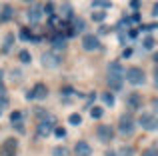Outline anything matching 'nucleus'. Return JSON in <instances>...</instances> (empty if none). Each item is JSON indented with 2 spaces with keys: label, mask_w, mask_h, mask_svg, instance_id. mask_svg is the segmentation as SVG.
<instances>
[{
  "label": "nucleus",
  "mask_w": 158,
  "mask_h": 156,
  "mask_svg": "<svg viewBox=\"0 0 158 156\" xmlns=\"http://www.w3.org/2000/svg\"><path fill=\"white\" fill-rule=\"evenodd\" d=\"M122 82H124V68L118 60L108 64V86L112 90H122Z\"/></svg>",
  "instance_id": "1"
},
{
  "label": "nucleus",
  "mask_w": 158,
  "mask_h": 156,
  "mask_svg": "<svg viewBox=\"0 0 158 156\" xmlns=\"http://www.w3.org/2000/svg\"><path fill=\"white\" fill-rule=\"evenodd\" d=\"M124 78H126L130 84H134V86H140V84H144V80H146V76H144V72L140 70V68H136V66H132V68H126L124 70Z\"/></svg>",
  "instance_id": "2"
},
{
  "label": "nucleus",
  "mask_w": 158,
  "mask_h": 156,
  "mask_svg": "<svg viewBox=\"0 0 158 156\" xmlns=\"http://www.w3.org/2000/svg\"><path fill=\"white\" fill-rule=\"evenodd\" d=\"M134 118L128 116V114H122V116L118 118V132L122 134V136H130L132 132H134Z\"/></svg>",
  "instance_id": "3"
},
{
  "label": "nucleus",
  "mask_w": 158,
  "mask_h": 156,
  "mask_svg": "<svg viewBox=\"0 0 158 156\" xmlns=\"http://www.w3.org/2000/svg\"><path fill=\"white\" fill-rule=\"evenodd\" d=\"M52 130H54V118L52 116H44L42 120L38 122L36 132H38V136L46 138V136H50V134H52Z\"/></svg>",
  "instance_id": "4"
},
{
  "label": "nucleus",
  "mask_w": 158,
  "mask_h": 156,
  "mask_svg": "<svg viewBox=\"0 0 158 156\" xmlns=\"http://www.w3.org/2000/svg\"><path fill=\"white\" fill-rule=\"evenodd\" d=\"M62 58L60 54H56V52H44L42 54V64L48 68V70H56L58 66H60Z\"/></svg>",
  "instance_id": "5"
},
{
  "label": "nucleus",
  "mask_w": 158,
  "mask_h": 156,
  "mask_svg": "<svg viewBox=\"0 0 158 156\" xmlns=\"http://www.w3.org/2000/svg\"><path fill=\"white\" fill-rule=\"evenodd\" d=\"M138 124L142 126L144 130H150V132H152V130L158 128V118H156L152 112H146V114H142V116H140Z\"/></svg>",
  "instance_id": "6"
},
{
  "label": "nucleus",
  "mask_w": 158,
  "mask_h": 156,
  "mask_svg": "<svg viewBox=\"0 0 158 156\" xmlns=\"http://www.w3.org/2000/svg\"><path fill=\"white\" fill-rule=\"evenodd\" d=\"M46 94H48L46 84L38 82V84H36L30 92H26V98H28V100H42V98H46Z\"/></svg>",
  "instance_id": "7"
},
{
  "label": "nucleus",
  "mask_w": 158,
  "mask_h": 156,
  "mask_svg": "<svg viewBox=\"0 0 158 156\" xmlns=\"http://www.w3.org/2000/svg\"><path fill=\"white\" fill-rule=\"evenodd\" d=\"M96 136H98L100 142H110L112 138H114V128L108 126V124H100L96 128Z\"/></svg>",
  "instance_id": "8"
},
{
  "label": "nucleus",
  "mask_w": 158,
  "mask_h": 156,
  "mask_svg": "<svg viewBox=\"0 0 158 156\" xmlns=\"http://www.w3.org/2000/svg\"><path fill=\"white\" fill-rule=\"evenodd\" d=\"M82 48H84V50H98V48H100V40H98V36H94V34L82 36Z\"/></svg>",
  "instance_id": "9"
},
{
  "label": "nucleus",
  "mask_w": 158,
  "mask_h": 156,
  "mask_svg": "<svg viewBox=\"0 0 158 156\" xmlns=\"http://www.w3.org/2000/svg\"><path fill=\"white\" fill-rule=\"evenodd\" d=\"M16 148H18V142L14 138H8V140H4L2 148H0V156H16Z\"/></svg>",
  "instance_id": "10"
},
{
  "label": "nucleus",
  "mask_w": 158,
  "mask_h": 156,
  "mask_svg": "<svg viewBox=\"0 0 158 156\" xmlns=\"http://www.w3.org/2000/svg\"><path fill=\"white\" fill-rule=\"evenodd\" d=\"M74 154L76 156H90L92 154V148H90V144L86 140H78L76 146H74Z\"/></svg>",
  "instance_id": "11"
},
{
  "label": "nucleus",
  "mask_w": 158,
  "mask_h": 156,
  "mask_svg": "<svg viewBox=\"0 0 158 156\" xmlns=\"http://www.w3.org/2000/svg\"><path fill=\"white\" fill-rule=\"evenodd\" d=\"M42 6H30V10H28V20H30V24H38L40 18H42Z\"/></svg>",
  "instance_id": "12"
},
{
  "label": "nucleus",
  "mask_w": 158,
  "mask_h": 156,
  "mask_svg": "<svg viewBox=\"0 0 158 156\" xmlns=\"http://www.w3.org/2000/svg\"><path fill=\"white\" fill-rule=\"evenodd\" d=\"M12 16H14V8L10 4H4L2 10H0V22H10Z\"/></svg>",
  "instance_id": "13"
},
{
  "label": "nucleus",
  "mask_w": 158,
  "mask_h": 156,
  "mask_svg": "<svg viewBox=\"0 0 158 156\" xmlns=\"http://www.w3.org/2000/svg\"><path fill=\"white\" fill-rule=\"evenodd\" d=\"M126 102H128V106H130L132 110H136V108H140V102H142V96H140L138 92H132V94H128Z\"/></svg>",
  "instance_id": "14"
},
{
  "label": "nucleus",
  "mask_w": 158,
  "mask_h": 156,
  "mask_svg": "<svg viewBox=\"0 0 158 156\" xmlns=\"http://www.w3.org/2000/svg\"><path fill=\"white\" fill-rule=\"evenodd\" d=\"M84 28H86V22L84 20H74L72 22V28L68 30V36H74V34H78V32H84Z\"/></svg>",
  "instance_id": "15"
},
{
  "label": "nucleus",
  "mask_w": 158,
  "mask_h": 156,
  "mask_svg": "<svg viewBox=\"0 0 158 156\" xmlns=\"http://www.w3.org/2000/svg\"><path fill=\"white\" fill-rule=\"evenodd\" d=\"M52 46L54 50H64L66 48V40H64V34H56L52 38Z\"/></svg>",
  "instance_id": "16"
},
{
  "label": "nucleus",
  "mask_w": 158,
  "mask_h": 156,
  "mask_svg": "<svg viewBox=\"0 0 158 156\" xmlns=\"http://www.w3.org/2000/svg\"><path fill=\"white\" fill-rule=\"evenodd\" d=\"M12 44H14V34H6V38H4V44H2V52H4V54H8V52H10Z\"/></svg>",
  "instance_id": "17"
},
{
  "label": "nucleus",
  "mask_w": 158,
  "mask_h": 156,
  "mask_svg": "<svg viewBox=\"0 0 158 156\" xmlns=\"http://www.w3.org/2000/svg\"><path fill=\"white\" fill-rule=\"evenodd\" d=\"M20 40H24V42H30V40H34V42H36V38L32 36V32L28 30V28H20Z\"/></svg>",
  "instance_id": "18"
},
{
  "label": "nucleus",
  "mask_w": 158,
  "mask_h": 156,
  "mask_svg": "<svg viewBox=\"0 0 158 156\" xmlns=\"http://www.w3.org/2000/svg\"><path fill=\"white\" fill-rule=\"evenodd\" d=\"M92 6L106 10V8H110V6H112V2H110V0H94V2H92Z\"/></svg>",
  "instance_id": "19"
},
{
  "label": "nucleus",
  "mask_w": 158,
  "mask_h": 156,
  "mask_svg": "<svg viewBox=\"0 0 158 156\" xmlns=\"http://www.w3.org/2000/svg\"><path fill=\"white\" fill-rule=\"evenodd\" d=\"M60 14L64 16V18H70V16H72V6H70V4H62L60 6Z\"/></svg>",
  "instance_id": "20"
},
{
  "label": "nucleus",
  "mask_w": 158,
  "mask_h": 156,
  "mask_svg": "<svg viewBox=\"0 0 158 156\" xmlns=\"http://www.w3.org/2000/svg\"><path fill=\"white\" fill-rule=\"evenodd\" d=\"M104 18H106V12L104 10H94L92 12V20H94V22H102Z\"/></svg>",
  "instance_id": "21"
},
{
  "label": "nucleus",
  "mask_w": 158,
  "mask_h": 156,
  "mask_svg": "<svg viewBox=\"0 0 158 156\" xmlns=\"http://www.w3.org/2000/svg\"><path fill=\"white\" fill-rule=\"evenodd\" d=\"M18 58H20V62H24V64H28L32 60V56H30V52L28 50H20V54H18Z\"/></svg>",
  "instance_id": "22"
},
{
  "label": "nucleus",
  "mask_w": 158,
  "mask_h": 156,
  "mask_svg": "<svg viewBox=\"0 0 158 156\" xmlns=\"http://www.w3.org/2000/svg\"><path fill=\"white\" fill-rule=\"evenodd\" d=\"M52 156H68V150L64 146H56V148H52Z\"/></svg>",
  "instance_id": "23"
},
{
  "label": "nucleus",
  "mask_w": 158,
  "mask_h": 156,
  "mask_svg": "<svg viewBox=\"0 0 158 156\" xmlns=\"http://www.w3.org/2000/svg\"><path fill=\"white\" fill-rule=\"evenodd\" d=\"M102 114H104V110H102L100 106H94V108H90V116H92V118H102Z\"/></svg>",
  "instance_id": "24"
},
{
  "label": "nucleus",
  "mask_w": 158,
  "mask_h": 156,
  "mask_svg": "<svg viewBox=\"0 0 158 156\" xmlns=\"http://www.w3.org/2000/svg\"><path fill=\"white\" fill-rule=\"evenodd\" d=\"M10 122H12V124H16V122H22V112H20V110H14V112L10 114Z\"/></svg>",
  "instance_id": "25"
},
{
  "label": "nucleus",
  "mask_w": 158,
  "mask_h": 156,
  "mask_svg": "<svg viewBox=\"0 0 158 156\" xmlns=\"http://www.w3.org/2000/svg\"><path fill=\"white\" fill-rule=\"evenodd\" d=\"M68 122H70V124H74V126H76V124H80V122H82V116H80V114H76V112H74V114H70V116H68Z\"/></svg>",
  "instance_id": "26"
},
{
  "label": "nucleus",
  "mask_w": 158,
  "mask_h": 156,
  "mask_svg": "<svg viewBox=\"0 0 158 156\" xmlns=\"http://www.w3.org/2000/svg\"><path fill=\"white\" fill-rule=\"evenodd\" d=\"M102 100H104V104H108V106L114 104V96H112L110 92H104V94H102Z\"/></svg>",
  "instance_id": "27"
},
{
  "label": "nucleus",
  "mask_w": 158,
  "mask_h": 156,
  "mask_svg": "<svg viewBox=\"0 0 158 156\" xmlns=\"http://www.w3.org/2000/svg\"><path fill=\"white\" fill-rule=\"evenodd\" d=\"M154 38H152V36H148L146 40H144V48H146V50H152V48H154Z\"/></svg>",
  "instance_id": "28"
},
{
  "label": "nucleus",
  "mask_w": 158,
  "mask_h": 156,
  "mask_svg": "<svg viewBox=\"0 0 158 156\" xmlns=\"http://www.w3.org/2000/svg\"><path fill=\"white\" fill-rule=\"evenodd\" d=\"M54 136H56V138H64L66 136V130L64 128H54Z\"/></svg>",
  "instance_id": "29"
},
{
  "label": "nucleus",
  "mask_w": 158,
  "mask_h": 156,
  "mask_svg": "<svg viewBox=\"0 0 158 156\" xmlns=\"http://www.w3.org/2000/svg\"><path fill=\"white\" fill-rule=\"evenodd\" d=\"M132 56V48H124L122 50V58H130Z\"/></svg>",
  "instance_id": "30"
},
{
  "label": "nucleus",
  "mask_w": 158,
  "mask_h": 156,
  "mask_svg": "<svg viewBox=\"0 0 158 156\" xmlns=\"http://www.w3.org/2000/svg\"><path fill=\"white\" fill-rule=\"evenodd\" d=\"M142 156H158V152H156L154 148H148L146 152H142Z\"/></svg>",
  "instance_id": "31"
},
{
  "label": "nucleus",
  "mask_w": 158,
  "mask_h": 156,
  "mask_svg": "<svg viewBox=\"0 0 158 156\" xmlns=\"http://www.w3.org/2000/svg\"><path fill=\"white\" fill-rule=\"evenodd\" d=\"M52 6H54V4H46V8H42V12H46V14H52Z\"/></svg>",
  "instance_id": "32"
},
{
  "label": "nucleus",
  "mask_w": 158,
  "mask_h": 156,
  "mask_svg": "<svg viewBox=\"0 0 158 156\" xmlns=\"http://www.w3.org/2000/svg\"><path fill=\"white\" fill-rule=\"evenodd\" d=\"M4 96H6V88H4V84L0 82V98H4Z\"/></svg>",
  "instance_id": "33"
},
{
  "label": "nucleus",
  "mask_w": 158,
  "mask_h": 156,
  "mask_svg": "<svg viewBox=\"0 0 158 156\" xmlns=\"http://www.w3.org/2000/svg\"><path fill=\"white\" fill-rule=\"evenodd\" d=\"M128 36H130V38H136V36H138V30H128Z\"/></svg>",
  "instance_id": "34"
},
{
  "label": "nucleus",
  "mask_w": 158,
  "mask_h": 156,
  "mask_svg": "<svg viewBox=\"0 0 158 156\" xmlns=\"http://www.w3.org/2000/svg\"><path fill=\"white\" fill-rule=\"evenodd\" d=\"M130 6H132V8H134V10H136V8L140 6V0H132V2H130Z\"/></svg>",
  "instance_id": "35"
},
{
  "label": "nucleus",
  "mask_w": 158,
  "mask_h": 156,
  "mask_svg": "<svg viewBox=\"0 0 158 156\" xmlns=\"http://www.w3.org/2000/svg\"><path fill=\"white\" fill-rule=\"evenodd\" d=\"M104 156H116V152H114V150H108V152H106Z\"/></svg>",
  "instance_id": "36"
},
{
  "label": "nucleus",
  "mask_w": 158,
  "mask_h": 156,
  "mask_svg": "<svg viewBox=\"0 0 158 156\" xmlns=\"http://www.w3.org/2000/svg\"><path fill=\"white\" fill-rule=\"evenodd\" d=\"M2 78H4V70H0V82H2Z\"/></svg>",
  "instance_id": "37"
},
{
  "label": "nucleus",
  "mask_w": 158,
  "mask_h": 156,
  "mask_svg": "<svg viewBox=\"0 0 158 156\" xmlns=\"http://www.w3.org/2000/svg\"><path fill=\"white\" fill-rule=\"evenodd\" d=\"M0 114H2V108H0Z\"/></svg>",
  "instance_id": "38"
},
{
  "label": "nucleus",
  "mask_w": 158,
  "mask_h": 156,
  "mask_svg": "<svg viewBox=\"0 0 158 156\" xmlns=\"http://www.w3.org/2000/svg\"><path fill=\"white\" fill-rule=\"evenodd\" d=\"M26 2H30V0H26Z\"/></svg>",
  "instance_id": "39"
}]
</instances>
